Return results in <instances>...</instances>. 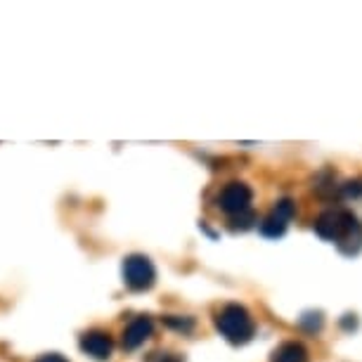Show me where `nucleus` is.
<instances>
[{
  "mask_svg": "<svg viewBox=\"0 0 362 362\" xmlns=\"http://www.w3.org/2000/svg\"><path fill=\"white\" fill-rule=\"evenodd\" d=\"M317 237L327 242H337L344 254L353 256L362 249V223L351 211L344 209H329L317 216L315 221Z\"/></svg>",
  "mask_w": 362,
  "mask_h": 362,
  "instance_id": "obj_1",
  "label": "nucleus"
},
{
  "mask_svg": "<svg viewBox=\"0 0 362 362\" xmlns=\"http://www.w3.org/2000/svg\"><path fill=\"white\" fill-rule=\"evenodd\" d=\"M216 329L221 332L232 346H244L254 339L256 325L254 317L249 315V310L239 303H228L225 308L216 313Z\"/></svg>",
  "mask_w": 362,
  "mask_h": 362,
  "instance_id": "obj_2",
  "label": "nucleus"
},
{
  "mask_svg": "<svg viewBox=\"0 0 362 362\" xmlns=\"http://www.w3.org/2000/svg\"><path fill=\"white\" fill-rule=\"evenodd\" d=\"M124 282L131 291H147L156 282V270L152 261L142 254H133L124 261Z\"/></svg>",
  "mask_w": 362,
  "mask_h": 362,
  "instance_id": "obj_3",
  "label": "nucleus"
},
{
  "mask_svg": "<svg viewBox=\"0 0 362 362\" xmlns=\"http://www.w3.org/2000/svg\"><path fill=\"white\" fill-rule=\"evenodd\" d=\"M251 199H254V192H251V187L247 182L232 180L221 189V194H218V206L228 216H239L249 211Z\"/></svg>",
  "mask_w": 362,
  "mask_h": 362,
  "instance_id": "obj_4",
  "label": "nucleus"
},
{
  "mask_svg": "<svg viewBox=\"0 0 362 362\" xmlns=\"http://www.w3.org/2000/svg\"><path fill=\"white\" fill-rule=\"evenodd\" d=\"M293 216H296V204H293L291 199H279L275 206H272L270 214L263 218L261 232L265 237H270V239L282 237L286 232V228H289Z\"/></svg>",
  "mask_w": 362,
  "mask_h": 362,
  "instance_id": "obj_5",
  "label": "nucleus"
},
{
  "mask_svg": "<svg viewBox=\"0 0 362 362\" xmlns=\"http://www.w3.org/2000/svg\"><path fill=\"white\" fill-rule=\"evenodd\" d=\"M81 351L88 353L95 360H109L112 358V351H114L112 337L100 329L86 332L83 337H81Z\"/></svg>",
  "mask_w": 362,
  "mask_h": 362,
  "instance_id": "obj_6",
  "label": "nucleus"
},
{
  "mask_svg": "<svg viewBox=\"0 0 362 362\" xmlns=\"http://www.w3.org/2000/svg\"><path fill=\"white\" fill-rule=\"evenodd\" d=\"M152 332H154V322L147 315H140L124 329L121 344H124L126 351H135V348H140L149 337H152Z\"/></svg>",
  "mask_w": 362,
  "mask_h": 362,
  "instance_id": "obj_7",
  "label": "nucleus"
},
{
  "mask_svg": "<svg viewBox=\"0 0 362 362\" xmlns=\"http://www.w3.org/2000/svg\"><path fill=\"white\" fill-rule=\"evenodd\" d=\"M272 362H308V351L298 341H286L272 353Z\"/></svg>",
  "mask_w": 362,
  "mask_h": 362,
  "instance_id": "obj_8",
  "label": "nucleus"
},
{
  "mask_svg": "<svg viewBox=\"0 0 362 362\" xmlns=\"http://www.w3.org/2000/svg\"><path fill=\"white\" fill-rule=\"evenodd\" d=\"M254 214H251V211H247V214H239V216H232V225L230 228L232 230H249L251 225H254Z\"/></svg>",
  "mask_w": 362,
  "mask_h": 362,
  "instance_id": "obj_9",
  "label": "nucleus"
},
{
  "mask_svg": "<svg viewBox=\"0 0 362 362\" xmlns=\"http://www.w3.org/2000/svg\"><path fill=\"white\" fill-rule=\"evenodd\" d=\"M166 325L168 327H175V329H180V332H189L194 327V322L192 320H175V317H166Z\"/></svg>",
  "mask_w": 362,
  "mask_h": 362,
  "instance_id": "obj_10",
  "label": "nucleus"
},
{
  "mask_svg": "<svg viewBox=\"0 0 362 362\" xmlns=\"http://www.w3.org/2000/svg\"><path fill=\"white\" fill-rule=\"evenodd\" d=\"M36 362H69V360L62 358V355H57V353H47V355H43V358H38Z\"/></svg>",
  "mask_w": 362,
  "mask_h": 362,
  "instance_id": "obj_11",
  "label": "nucleus"
}]
</instances>
